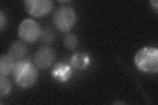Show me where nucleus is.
<instances>
[{"mask_svg":"<svg viewBox=\"0 0 158 105\" xmlns=\"http://www.w3.org/2000/svg\"><path fill=\"white\" fill-rule=\"evenodd\" d=\"M137 68L146 72L156 73L158 70V50L152 47H146L138 51L135 59Z\"/></svg>","mask_w":158,"mask_h":105,"instance_id":"1","label":"nucleus"},{"mask_svg":"<svg viewBox=\"0 0 158 105\" xmlns=\"http://www.w3.org/2000/svg\"><path fill=\"white\" fill-rule=\"evenodd\" d=\"M77 15L74 10L69 7H62L57 9L53 16L55 26L60 32H67L74 26Z\"/></svg>","mask_w":158,"mask_h":105,"instance_id":"2","label":"nucleus"},{"mask_svg":"<svg viewBox=\"0 0 158 105\" xmlns=\"http://www.w3.org/2000/svg\"><path fill=\"white\" fill-rule=\"evenodd\" d=\"M19 36L23 41L33 42L39 38L41 29L39 24L34 20L25 19L19 25L18 29Z\"/></svg>","mask_w":158,"mask_h":105,"instance_id":"3","label":"nucleus"},{"mask_svg":"<svg viewBox=\"0 0 158 105\" xmlns=\"http://www.w3.org/2000/svg\"><path fill=\"white\" fill-rule=\"evenodd\" d=\"M24 6L28 13L34 17H43L50 12L53 7V2L49 0H27Z\"/></svg>","mask_w":158,"mask_h":105,"instance_id":"4","label":"nucleus"},{"mask_svg":"<svg viewBox=\"0 0 158 105\" xmlns=\"http://www.w3.org/2000/svg\"><path fill=\"white\" fill-rule=\"evenodd\" d=\"M55 58L56 53L53 49L42 47L34 54V62L38 68L45 70L51 66Z\"/></svg>","mask_w":158,"mask_h":105,"instance_id":"5","label":"nucleus"},{"mask_svg":"<svg viewBox=\"0 0 158 105\" xmlns=\"http://www.w3.org/2000/svg\"><path fill=\"white\" fill-rule=\"evenodd\" d=\"M38 71L36 67L31 63L28 68L24 71L15 82L19 86L22 87H30L37 81Z\"/></svg>","mask_w":158,"mask_h":105,"instance_id":"6","label":"nucleus"},{"mask_svg":"<svg viewBox=\"0 0 158 105\" xmlns=\"http://www.w3.org/2000/svg\"><path fill=\"white\" fill-rule=\"evenodd\" d=\"M28 53V49L25 44L21 42H14L9 49L8 55L15 62L24 59Z\"/></svg>","mask_w":158,"mask_h":105,"instance_id":"7","label":"nucleus"},{"mask_svg":"<svg viewBox=\"0 0 158 105\" xmlns=\"http://www.w3.org/2000/svg\"><path fill=\"white\" fill-rule=\"evenodd\" d=\"M71 68L64 63L57 64L52 72L53 76L61 82H65L70 77Z\"/></svg>","mask_w":158,"mask_h":105,"instance_id":"8","label":"nucleus"},{"mask_svg":"<svg viewBox=\"0 0 158 105\" xmlns=\"http://www.w3.org/2000/svg\"><path fill=\"white\" fill-rule=\"evenodd\" d=\"M31 62L28 59H22L15 62L11 71L12 76L15 81H17L21 75L26 71L31 64Z\"/></svg>","mask_w":158,"mask_h":105,"instance_id":"9","label":"nucleus"},{"mask_svg":"<svg viewBox=\"0 0 158 105\" xmlns=\"http://www.w3.org/2000/svg\"><path fill=\"white\" fill-rule=\"evenodd\" d=\"M90 62V59L85 53H77L73 55L71 59L73 66L77 69L82 70L85 68Z\"/></svg>","mask_w":158,"mask_h":105,"instance_id":"10","label":"nucleus"},{"mask_svg":"<svg viewBox=\"0 0 158 105\" xmlns=\"http://www.w3.org/2000/svg\"><path fill=\"white\" fill-rule=\"evenodd\" d=\"M14 63L15 61L9 55H2L0 58V76H7L11 72Z\"/></svg>","mask_w":158,"mask_h":105,"instance_id":"11","label":"nucleus"},{"mask_svg":"<svg viewBox=\"0 0 158 105\" xmlns=\"http://www.w3.org/2000/svg\"><path fill=\"white\" fill-rule=\"evenodd\" d=\"M54 38H55V34L50 28H48L41 30V33L39 36L40 42L45 43H49L53 42Z\"/></svg>","mask_w":158,"mask_h":105,"instance_id":"12","label":"nucleus"},{"mask_svg":"<svg viewBox=\"0 0 158 105\" xmlns=\"http://www.w3.org/2000/svg\"><path fill=\"white\" fill-rule=\"evenodd\" d=\"M11 82L6 78V76H0V96L3 97L11 91Z\"/></svg>","mask_w":158,"mask_h":105,"instance_id":"13","label":"nucleus"},{"mask_svg":"<svg viewBox=\"0 0 158 105\" xmlns=\"http://www.w3.org/2000/svg\"><path fill=\"white\" fill-rule=\"evenodd\" d=\"M63 43L65 46L69 49H74L77 46V38L75 35L69 34L63 39Z\"/></svg>","mask_w":158,"mask_h":105,"instance_id":"14","label":"nucleus"},{"mask_svg":"<svg viewBox=\"0 0 158 105\" xmlns=\"http://www.w3.org/2000/svg\"><path fill=\"white\" fill-rule=\"evenodd\" d=\"M6 17L2 11L0 12V29L2 30L6 24Z\"/></svg>","mask_w":158,"mask_h":105,"instance_id":"15","label":"nucleus"},{"mask_svg":"<svg viewBox=\"0 0 158 105\" xmlns=\"http://www.w3.org/2000/svg\"><path fill=\"white\" fill-rule=\"evenodd\" d=\"M150 4L153 8H154L156 11H157L158 9V2L157 0H153V1L150 2Z\"/></svg>","mask_w":158,"mask_h":105,"instance_id":"16","label":"nucleus"}]
</instances>
